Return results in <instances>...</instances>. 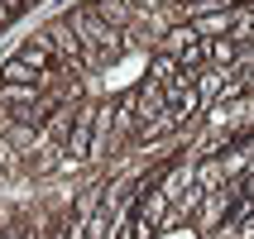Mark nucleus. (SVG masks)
<instances>
[{
  "mask_svg": "<svg viewBox=\"0 0 254 239\" xmlns=\"http://www.w3.org/2000/svg\"><path fill=\"white\" fill-rule=\"evenodd\" d=\"M0 5H5V10H10V19H14V14H19V10L29 5V0H0Z\"/></svg>",
  "mask_w": 254,
  "mask_h": 239,
  "instance_id": "obj_5",
  "label": "nucleus"
},
{
  "mask_svg": "<svg viewBox=\"0 0 254 239\" xmlns=\"http://www.w3.org/2000/svg\"><path fill=\"white\" fill-rule=\"evenodd\" d=\"M230 39H254V5H240V19L230 29Z\"/></svg>",
  "mask_w": 254,
  "mask_h": 239,
  "instance_id": "obj_4",
  "label": "nucleus"
},
{
  "mask_svg": "<svg viewBox=\"0 0 254 239\" xmlns=\"http://www.w3.org/2000/svg\"><path fill=\"white\" fill-rule=\"evenodd\" d=\"M0 82H43V72H34L29 62H19V57H5V62H0Z\"/></svg>",
  "mask_w": 254,
  "mask_h": 239,
  "instance_id": "obj_3",
  "label": "nucleus"
},
{
  "mask_svg": "<svg viewBox=\"0 0 254 239\" xmlns=\"http://www.w3.org/2000/svg\"><path fill=\"white\" fill-rule=\"evenodd\" d=\"M197 24H173L163 39H158V53H178V48H187V43H197Z\"/></svg>",
  "mask_w": 254,
  "mask_h": 239,
  "instance_id": "obj_2",
  "label": "nucleus"
},
{
  "mask_svg": "<svg viewBox=\"0 0 254 239\" xmlns=\"http://www.w3.org/2000/svg\"><path fill=\"white\" fill-rule=\"evenodd\" d=\"M0 239H10V235H5V230H0Z\"/></svg>",
  "mask_w": 254,
  "mask_h": 239,
  "instance_id": "obj_6",
  "label": "nucleus"
},
{
  "mask_svg": "<svg viewBox=\"0 0 254 239\" xmlns=\"http://www.w3.org/2000/svg\"><path fill=\"white\" fill-rule=\"evenodd\" d=\"M178 72H183V62H178V57L173 53H154L149 57V67H144V82H168V77H178Z\"/></svg>",
  "mask_w": 254,
  "mask_h": 239,
  "instance_id": "obj_1",
  "label": "nucleus"
}]
</instances>
